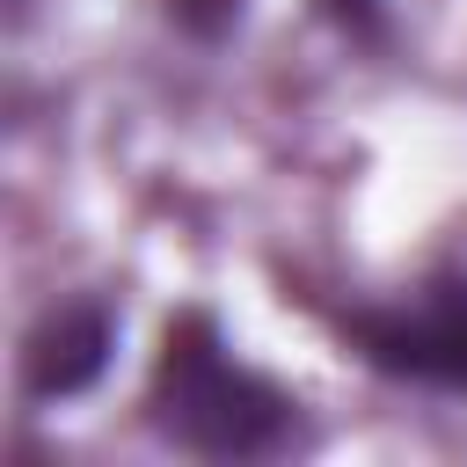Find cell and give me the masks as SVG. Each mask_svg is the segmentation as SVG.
Segmentation results:
<instances>
[{
	"label": "cell",
	"mask_w": 467,
	"mask_h": 467,
	"mask_svg": "<svg viewBox=\"0 0 467 467\" xmlns=\"http://www.w3.org/2000/svg\"><path fill=\"white\" fill-rule=\"evenodd\" d=\"M161 438L204 460H270L299 438V401L241 365L212 314H175L153 358V394H146Z\"/></svg>",
	"instance_id": "cell-1"
},
{
	"label": "cell",
	"mask_w": 467,
	"mask_h": 467,
	"mask_svg": "<svg viewBox=\"0 0 467 467\" xmlns=\"http://www.w3.org/2000/svg\"><path fill=\"white\" fill-rule=\"evenodd\" d=\"M350 336H358V350L379 372L467 394V292H438V299H416V306L350 314Z\"/></svg>",
	"instance_id": "cell-2"
},
{
	"label": "cell",
	"mask_w": 467,
	"mask_h": 467,
	"mask_svg": "<svg viewBox=\"0 0 467 467\" xmlns=\"http://www.w3.org/2000/svg\"><path fill=\"white\" fill-rule=\"evenodd\" d=\"M109 350H117V314L102 299H66L22 343V394L29 401H73L102 379Z\"/></svg>",
	"instance_id": "cell-3"
},
{
	"label": "cell",
	"mask_w": 467,
	"mask_h": 467,
	"mask_svg": "<svg viewBox=\"0 0 467 467\" xmlns=\"http://www.w3.org/2000/svg\"><path fill=\"white\" fill-rule=\"evenodd\" d=\"M321 15L350 36H379V0H321Z\"/></svg>",
	"instance_id": "cell-4"
}]
</instances>
